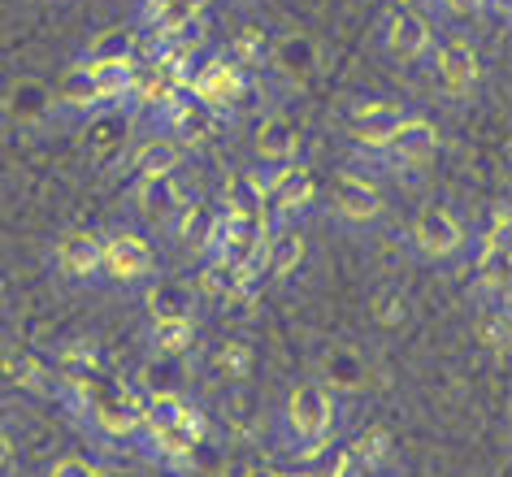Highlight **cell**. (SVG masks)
Returning <instances> with one entry per match:
<instances>
[{
  "mask_svg": "<svg viewBox=\"0 0 512 477\" xmlns=\"http://www.w3.org/2000/svg\"><path fill=\"white\" fill-rule=\"evenodd\" d=\"M87 61H135V31H100Z\"/></svg>",
  "mask_w": 512,
  "mask_h": 477,
  "instance_id": "30",
  "label": "cell"
},
{
  "mask_svg": "<svg viewBox=\"0 0 512 477\" xmlns=\"http://www.w3.org/2000/svg\"><path fill=\"white\" fill-rule=\"evenodd\" d=\"M382 40H387V53L400 57V61H417L430 53L434 44V31L430 22L413 14V9H395V14H387V27H382Z\"/></svg>",
  "mask_w": 512,
  "mask_h": 477,
  "instance_id": "11",
  "label": "cell"
},
{
  "mask_svg": "<svg viewBox=\"0 0 512 477\" xmlns=\"http://www.w3.org/2000/svg\"><path fill=\"white\" fill-rule=\"evenodd\" d=\"M139 408H144V399H135L131 391H122L118 382H100L96 386V395L83 404V412L92 417V425L100 434H109V438H126V434H135L139 430Z\"/></svg>",
  "mask_w": 512,
  "mask_h": 477,
  "instance_id": "4",
  "label": "cell"
},
{
  "mask_svg": "<svg viewBox=\"0 0 512 477\" xmlns=\"http://www.w3.org/2000/svg\"><path fill=\"white\" fill-rule=\"evenodd\" d=\"M204 434H209V421H204V412L196 404H187L183 417H178L174 425H165V430L148 434V438H152V447H157L161 460H191L204 447Z\"/></svg>",
  "mask_w": 512,
  "mask_h": 477,
  "instance_id": "9",
  "label": "cell"
},
{
  "mask_svg": "<svg viewBox=\"0 0 512 477\" xmlns=\"http://www.w3.org/2000/svg\"><path fill=\"white\" fill-rule=\"evenodd\" d=\"M374 317H378V326H387V330H391V326H400V321L408 317V300H404L400 291H382V295H378V313H374Z\"/></svg>",
  "mask_w": 512,
  "mask_h": 477,
  "instance_id": "33",
  "label": "cell"
},
{
  "mask_svg": "<svg viewBox=\"0 0 512 477\" xmlns=\"http://www.w3.org/2000/svg\"><path fill=\"white\" fill-rule=\"evenodd\" d=\"M330 425H335V395L322 382H300L287 399V430L300 443L304 456H313L317 447H326Z\"/></svg>",
  "mask_w": 512,
  "mask_h": 477,
  "instance_id": "1",
  "label": "cell"
},
{
  "mask_svg": "<svg viewBox=\"0 0 512 477\" xmlns=\"http://www.w3.org/2000/svg\"><path fill=\"white\" fill-rule=\"evenodd\" d=\"M434 74H439V87L447 96L465 100L482 79V61H478V53H473V44L447 40L439 53H434Z\"/></svg>",
  "mask_w": 512,
  "mask_h": 477,
  "instance_id": "6",
  "label": "cell"
},
{
  "mask_svg": "<svg viewBox=\"0 0 512 477\" xmlns=\"http://www.w3.org/2000/svg\"><path fill=\"white\" fill-rule=\"evenodd\" d=\"M48 477H105V473H100L96 464H87L83 456H66V460L53 464V473H48Z\"/></svg>",
  "mask_w": 512,
  "mask_h": 477,
  "instance_id": "35",
  "label": "cell"
},
{
  "mask_svg": "<svg viewBox=\"0 0 512 477\" xmlns=\"http://www.w3.org/2000/svg\"><path fill=\"white\" fill-rule=\"evenodd\" d=\"M161 122H165V131L174 135V144L183 148V144H200L204 135H213V126H217V113L209 109V105H200L196 96L187 92H178L174 96V105L161 113Z\"/></svg>",
  "mask_w": 512,
  "mask_h": 477,
  "instance_id": "12",
  "label": "cell"
},
{
  "mask_svg": "<svg viewBox=\"0 0 512 477\" xmlns=\"http://www.w3.org/2000/svg\"><path fill=\"white\" fill-rule=\"evenodd\" d=\"M478 282L491 295H504L508 291V274H512V261H508V243H491V239H478Z\"/></svg>",
  "mask_w": 512,
  "mask_h": 477,
  "instance_id": "22",
  "label": "cell"
},
{
  "mask_svg": "<svg viewBox=\"0 0 512 477\" xmlns=\"http://www.w3.org/2000/svg\"><path fill=\"white\" fill-rule=\"evenodd\" d=\"M304 261V235L300 230H278V235H270V243H265V274L274 278H291Z\"/></svg>",
  "mask_w": 512,
  "mask_h": 477,
  "instance_id": "21",
  "label": "cell"
},
{
  "mask_svg": "<svg viewBox=\"0 0 512 477\" xmlns=\"http://www.w3.org/2000/svg\"><path fill=\"white\" fill-rule=\"evenodd\" d=\"M100 274L109 282L157 278V252L139 230H113L109 239H100Z\"/></svg>",
  "mask_w": 512,
  "mask_h": 477,
  "instance_id": "3",
  "label": "cell"
},
{
  "mask_svg": "<svg viewBox=\"0 0 512 477\" xmlns=\"http://www.w3.org/2000/svg\"><path fill=\"white\" fill-rule=\"evenodd\" d=\"M352 456L361 460V469H374V464H382L391 456V430H387V425H365V430L356 434V443H352Z\"/></svg>",
  "mask_w": 512,
  "mask_h": 477,
  "instance_id": "29",
  "label": "cell"
},
{
  "mask_svg": "<svg viewBox=\"0 0 512 477\" xmlns=\"http://www.w3.org/2000/svg\"><path fill=\"white\" fill-rule=\"evenodd\" d=\"M5 291H9V287H5V274H0V304H5Z\"/></svg>",
  "mask_w": 512,
  "mask_h": 477,
  "instance_id": "40",
  "label": "cell"
},
{
  "mask_svg": "<svg viewBox=\"0 0 512 477\" xmlns=\"http://www.w3.org/2000/svg\"><path fill=\"white\" fill-rule=\"evenodd\" d=\"M57 269L74 282H87L100 274V239L92 230H70V235L57 239V252H53Z\"/></svg>",
  "mask_w": 512,
  "mask_h": 477,
  "instance_id": "15",
  "label": "cell"
},
{
  "mask_svg": "<svg viewBox=\"0 0 512 477\" xmlns=\"http://www.w3.org/2000/svg\"><path fill=\"white\" fill-rule=\"evenodd\" d=\"M326 378L330 382H343V386H356V382H361V360L348 356V352L326 356Z\"/></svg>",
  "mask_w": 512,
  "mask_h": 477,
  "instance_id": "32",
  "label": "cell"
},
{
  "mask_svg": "<svg viewBox=\"0 0 512 477\" xmlns=\"http://www.w3.org/2000/svg\"><path fill=\"white\" fill-rule=\"evenodd\" d=\"M226 57L235 61V66L248 74L252 66H261V57H265V31L261 27H243L235 40H230V48H226Z\"/></svg>",
  "mask_w": 512,
  "mask_h": 477,
  "instance_id": "31",
  "label": "cell"
},
{
  "mask_svg": "<svg viewBox=\"0 0 512 477\" xmlns=\"http://www.w3.org/2000/svg\"><path fill=\"white\" fill-rule=\"evenodd\" d=\"M144 18L152 22L157 40H174L187 22L204 18V0H148L144 5Z\"/></svg>",
  "mask_w": 512,
  "mask_h": 477,
  "instance_id": "17",
  "label": "cell"
},
{
  "mask_svg": "<svg viewBox=\"0 0 512 477\" xmlns=\"http://www.w3.org/2000/svg\"><path fill=\"white\" fill-rule=\"evenodd\" d=\"M9 464H14V438L0 430V469H9Z\"/></svg>",
  "mask_w": 512,
  "mask_h": 477,
  "instance_id": "37",
  "label": "cell"
},
{
  "mask_svg": "<svg viewBox=\"0 0 512 477\" xmlns=\"http://www.w3.org/2000/svg\"><path fill=\"white\" fill-rule=\"evenodd\" d=\"M57 100H61V105H70V109H83V113H87V109H100L96 79L87 74L83 61L66 70V79H61V87H57Z\"/></svg>",
  "mask_w": 512,
  "mask_h": 477,
  "instance_id": "27",
  "label": "cell"
},
{
  "mask_svg": "<svg viewBox=\"0 0 512 477\" xmlns=\"http://www.w3.org/2000/svg\"><path fill=\"white\" fill-rule=\"evenodd\" d=\"M161 477H183V473H161Z\"/></svg>",
  "mask_w": 512,
  "mask_h": 477,
  "instance_id": "41",
  "label": "cell"
},
{
  "mask_svg": "<svg viewBox=\"0 0 512 477\" xmlns=\"http://www.w3.org/2000/svg\"><path fill=\"white\" fill-rule=\"evenodd\" d=\"M187 92L200 100V105H209L213 113H222L230 105H239L243 96H248V74H243L230 57H204L191 66L187 74Z\"/></svg>",
  "mask_w": 512,
  "mask_h": 477,
  "instance_id": "2",
  "label": "cell"
},
{
  "mask_svg": "<svg viewBox=\"0 0 512 477\" xmlns=\"http://www.w3.org/2000/svg\"><path fill=\"white\" fill-rule=\"evenodd\" d=\"M434 152H439V126L426 122V118H404L395 126L391 144L382 148V157L395 161V165H426Z\"/></svg>",
  "mask_w": 512,
  "mask_h": 477,
  "instance_id": "10",
  "label": "cell"
},
{
  "mask_svg": "<svg viewBox=\"0 0 512 477\" xmlns=\"http://www.w3.org/2000/svg\"><path fill=\"white\" fill-rule=\"evenodd\" d=\"M139 378H144L148 395H178V386H183V378H187V365L178 356H157L152 352V360L139 369Z\"/></svg>",
  "mask_w": 512,
  "mask_h": 477,
  "instance_id": "25",
  "label": "cell"
},
{
  "mask_svg": "<svg viewBox=\"0 0 512 477\" xmlns=\"http://www.w3.org/2000/svg\"><path fill=\"white\" fill-rule=\"evenodd\" d=\"M330 209L352 226H369L387 213V204H382V191L374 183H365V178H356V174H339L335 191H330Z\"/></svg>",
  "mask_w": 512,
  "mask_h": 477,
  "instance_id": "7",
  "label": "cell"
},
{
  "mask_svg": "<svg viewBox=\"0 0 512 477\" xmlns=\"http://www.w3.org/2000/svg\"><path fill=\"white\" fill-rule=\"evenodd\" d=\"M439 5V0H400V9H413V14H421V9Z\"/></svg>",
  "mask_w": 512,
  "mask_h": 477,
  "instance_id": "38",
  "label": "cell"
},
{
  "mask_svg": "<svg viewBox=\"0 0 512 477\" xmlns=\"http://www.w3.org/2000/svg\"><path fill=\"white\" fill-rule=\"evenodd\" d=\"M413 243H417L421 256L443 261V256H456L465 248V226H460L443 204H426V209L413 217Z\"/></svg>",
  "mask_w": 512,
  "mask_h": 477,
  "instance_id": "5",
  "label": "cell"
},
{
  "mask_svg": "<svg viewBox=\"0 0 512 477\" xmlns=\"http://www.w3.org/2000/svg\"><path fill=\"white\" fill-rule=\"evenodd\" d=\"M0 369H5V378L14 382V386H22V391L48 395V365H44L40 356H31V352H5Z\"/></svg>",
  "mask_w": 512,
  "mask_h": 477,
  "instance_id": "24",
  "label": "cell"
},
{
  "mask_svg": "<svg viewBox=\"0 0 512 477\" xmlns=\"http://www.w3.org/2000/svg\"><path fill=\"white\" fill-rule=\"evenodd\" d=\"M209 365H213L217 378H226V382H243V378L252 373V365H256V352H252V347L243 343V339H226V343L213 352Z\"/></svg>",
  "mask_w": 512,
  "mask_h": 477,
  "instance_id": "26",
  "label": "cell"
},
{
  "mask_svg": "<svg viewBox=\"0 0 512 477\" xmlns=\"http://www.w3.org/2000/svg\"><path fill=\"white\" fill-rule=\"evenodd\" d=\"M439 5H443L452 18H473V14H482V0H439Z\"/></svg>",
  "mask_w": 512,
  "mask_h": 477,
  "instance_id": "36",
  "label": "cell"
},
{
  "mask_svg": "<svg viewBox=\"0 0 512 477\" xmlns=\"http://www.w3.org/2000/svg\"><path fill=\"white\" fill-rule=\"evenodd\" d=\"M222 213L243 217V222H265L270 217V200H265V183L252 170H235L222 187Z\"/></svg>",
  "mask_w": 512,
  "mask_h": 477,
  "instance_id": "14",
  "label": "cell"
},
{
  "mask_svg": "<svg viewBox=\"0 0 512 477\" xmlns=\"http://www.w3.org/2000/svg\"><path fill=\"white\" fill-rule=\"evenodd\" d=\"M317 196V178L304 170V165H283V170H274V178L265 183V200H270V209H278L283 217L291 213H304Z\"/></svg>",
  "mask_w": 512,
  "mask_h": 477,
  "instance_id": "13",
  "label": "cell"
},
{
  "mask_svg": "<svg viewBox=\"0 0 512 477\" xmlns=\"http://www.w3.org/2000/svg\"><path fill=\"white\" fill-rule=\"evenodd\" d=\"M404 118H408V113L395 105V100H369V105H356V109H352L348 131H352V139H356L361 148L382 152V148L391 144L395 126H400Z\"/></svg>",
  "mask_w": 512,
  "mask_h": 477,
  "instance_id": "8",
  "label": "cell"
},
{
  "mask_svg": "<svg viewBox=\"0 0 512 477\" xmlns=\"http://www.w3.org/2000/svg\"><path fill=\"white\" fill-rule=\"evenodd\" d=\"M178 161H183V148L174 144V139H148V144H139L135 152V174H139V183H157V178H170L178 170Z\"/></svg>",
  "mask_w": 512,
  "mask_h": 477,
  "instance_id": "19",
  "label": "cell"
},
{
  "mask_svg": "<svg viewBox=\"0 0 512 477\" xmlns=\"http://www.w3.org/2000/svg\"><path fill=\"white\" fill-rule=\"evenodd\" d=\"M148 313L157 317H191V291L178 278H152L148 287Z\"/></svg>",
  "mask_w": 512,
  "mask_h": 477,
  "instance_id": "23",
  "label": "cell"
},
{
  "mask_svg": "<svg viewBox=\"0 0 512 477\" xmlns=\"http://www.w3.org/2000/svg\"><path fill=\"white\" fill-rule=\"evenodd\" d=\"M87 373H100V356L92 343H66L57 352V378L70 382V378H87Z\"/></svg>",
  "mask_w": 512,
  "mask_h": 477,
  "instance_id": "28",
  "label": "cell"
},
{
  "mask_svg": "<svg viewBox=\"0 0 512 477\" xmlns=\"http://www.w3.org/2000/svg\"><path fill=\"white\" fill-rule=\"evenodd\" d=\"M239 477H283V473H274V469H243Z\"/></svg>",
  "mask_w": 512,
  "mask_h": 477,
  "instance_id": "39",
  "label": "cell"
},
{
  "mask_svg": "<svg viewBox=\"0 0 512 477\" xmlns=\"http://www.w3.org/2000/svg\"><path fill=\"white\" fill-rule=\"evenodd\" d=\"M300 152V126L283 118V113H274V118H265L256 126V157L265 165H291Z\"/></svg>",
  "mask_w": 512,
  "mask_h": 477,
  "instance_id": "16",
  "label": "cell"
},
{
  "mask_svg": "<svg viewBox=\"0 0 512 477\" xmlns=\"http://www.w3.org/2000/svg\"><path fill=\"white\" fill-rule=\"evenodd\" d=\"M478 334H482V343L486 347H495V352H504L508 347V313H491L478 326Z\"/></svg>",
  "mask_w": 512,
  "mask_h": 477,
  "instance_id": "34",
  "label": "cell"
},
{
  "mask_svg": "<svg viewBox=\"0 0 512 477\" xmlns=\"http://www.w3.org/2000/svg\"><path fill=\"white\" fill-rule=\"evenodd\" d=\"M200 291L209 295V300H239V295H248L252 291V278L248 274H239L235 265H226L222 256H209V261L200 265Z\"/></svg>",
  "mask_w": 512,
  "mask_h": 477,
  "instance_id": "18",
  "label": "cell"
},
{
  "mask_svg": "<svg viewBox=\"0 0 512 477\" xmlns=\"http://www.w3.org/2000/svg\"><path fill=\"white\" fill-rule=\"evenodd\" d=\"M148 339H152V352L157 356L187 360L191 343H196V321L191 317H157L152 321V330H148Z\"/></svg>",
  "mask_w": 512,
  "mask_h": 477,
  "instance_id": "20",
  "label": "cell"
}]
</instances>
